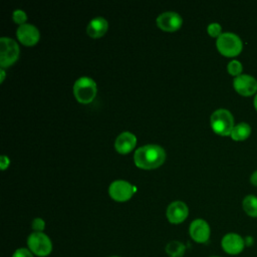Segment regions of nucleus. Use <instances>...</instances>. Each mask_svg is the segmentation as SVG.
<instances>
[{"mask_svg":"<svg viewBox=\"0 0 257 257\" xmlns=\"http://www.w3.org/2000/svg\"><path fill=\"white\" fill-rule=\"evenodd\" d=\"M166 160L165 150L158 145H146L137 149L134 162L143 170H153L160 167Z\"/></svg>","mask_w":257,"mask_h":257,"instance_id":"nucleus-1","label":"nucleus"},{"mask_svg":"<svg viewBox=\"0 0 257 257\" xmlns=\"http://www.w3.org/2000/svg\"><path fill=\"white\" fill-rule=\"evenodd\" d=\"M212 130L220 136H230L234 125V117L226 108L216 109L210 117Z\"/></svg>","mask_w":257,"mask_h":257,"instance_id":"nucleus-2","label":"nucleus"},{"mask_svg":"<svg viewBox=\"0 0 257 257\" xmlns=\"http://www.w3.org/2000/svg\"><path fill=\"white\" fill-rule=\"evenodd\" d=\"M216 46L219 52L224 56L234 57L241 52L243 43L237 34L224 32L217 38Z\"/></svg>","mask_w":257,"mask_h":257,"instance_id":"nucleus-3","label":"nucleus"},{"mask_svg":"<svg viewBox=\"0 0 257 257\" xmlns=\"http://www.w3.org/2000/svg\"><path fill=\"white\" fill-rule=\"evenodd\" d=\"M97 92L95 81L88 76L77 78L73 84V93L75 98L81 103L91 102Z\"/></svg>","mask_w":257,"mask_h":257,"instance_id":"nucleus-4","label":"nucleus"},{"mask_svg":"<svg viewBox=\"0 0 257 257\" xmlns=\"http://www.w3.org/2000/svg\"><path fill=\"white\" fill-rule=\"evenodd\" d=\"M27 248L38 257H46L52 252V242L43 232H32L27 237Z\"/></svg>","mask_w":257,"mask_h":257,"instance_id":"nucleus-5","label":"nucleus"},{"mask_svg":"<svg viewBox=\"0 0 257 257\" xmlns=\"http://www.w3.org/2000/svg\"><path fill=\"white\" fill-rule=\"evenodd\" d=\"M19 46L10 37L0 38V66L1 68L11 66L19 57Z\"/></svg>","mask_w":257,"mask_h":257,"instance_id":"nucleus-6","label":"nucleus"},{"mask_svg":"<svg viewBox=\"0 0 257 257\" xmlns=\"http://www.w3.org/2000/svg\"><path fill=\"white\" fill-rule=\"evenodd\" d=\"M137 187L124 180H115L108 187V194L116 202L128 201L137 191Z\"/></svg>","mask_w":257,"mask_h":257,"instance_id":"nucleus-7","label":"nucleus"},{"mask_svg":"<svg viewBox=\"0 0 257 257\" xmlns=\"http://www.w3.org/2000/svg\"><path fill=\"white\" fill-rule=\"evenodd\" d=\"M189 234L193 241L199 244H205L209 241L211 235L210 225L204 219H195L189 227Z\"/></svg>","mask_w":257,"mask_h":257,"instance_id":"nucleus-8","label":"nucleus"},{"mask_svg":"<svg viewBox=\"0 0 257 257\" xmlns=\"http://www.w3.org/2000/svg\"><path fill=\"white\" fill-rule=\"evenodd\" d=\"M245 239L237 233H227L221 240L223 251L229 255H238L245 248Z\"/></svg>","mask_w":257,"mask_h":257,"instance_id":"nucleus-9","label":"nucleus"},{"mask_svg":"<svg viewBox=\"0 0 257 257\" xmlns=\"http://www.w3.org/2000/svg\"><path fill=\"white\" fill-rule=\"evenodd\" d=\"M183 23L181 15L174 11H167L161 13L157 17V25L164 31L174 32L178 30Z\"/></svg>","mask_w":257,"mask_h":257,"instance_id":"nucleus-10","label":"nucleus"},{"mask_svg":"<svg viewBox=\"0 0 257 257\" xmlns=\"http://www.w3.org/2000/svg\"><path fill=\"white\" fill-rule=\"evenodd\" d=\"M233 86L239 94L250 96L257 91V80L251 75L241 74L234 78Z\"/></svg>","mask_w":257,"mask_h":257,"instance_id":"nucleus-11","label":"nucleus"},{"mask_svg":"<svg viewBox=\"0 0 257 257\" xmlns=\"http://www.w3.org/2000/svg\"><path fill=\"white\" fill-rule=\"evenodd\" d=\"M16 35L18 40L27 46L36 44L40 38V32L38 28L30 23L19 25L16 30Z\"/></svg>","mask_w":257,"mask_h":257,"instance_id":"nucleus-12","label":"nucleus"},{"mask_svg":"<svg viewBox=\"0 0 257 257\" xmlns=\"http://www.w3.org/2000/svg\"><path fill=\"white\" fill-rule=\"evenodd\" d=\"M189 215L188 206L182 201L172 202L166 210V216L170 223L180 224L184 222Z\"/></svg>","mask_w":257,"mask_h":257,"instance_id":"nucleus-13","label":"nucleus"},{"mask_svg":"<svg viewBox=\"0 0 257 257\" xmlns=\"http://www.w3.org/2000/svg\"><path fill=\"white\" fill-rule=\"evenodd\" d=\"M137 145V137L131 132H123L119 134L114 142V148L117 153L121 155L132 152Z\"/></svg>","mask_w":257,"mask_h":257,"instance_id":"nucleus-14","label":"nucleus"},{"mask_svg":"<svg viewBox=\"0 0 257 257\" xmlns=\"http://www.w3.org/2000/svg\"><path fill=\"white\" fill-rule=\"evenodd\" d=\"M108 28V23L106 19L101 16H96L92 18L86 27V33L92 38H98L105 34Z\"/></svg>","mask_w":257,"mask_h":257,"instance_id":"nucleus-15","label":"nucleus"},{"mask_svg":"<svg viewBox=\"0 0 257 257\" xmlns=\"http://www.w3.org/2000/svg\"><path fill=\"white\" fill-rule=\"evenodd\" d=\"M165 251L169 257H183L186 252V246L181 241L172 240L166 245Z\"/></svg>","mask_w":257,"mask_h":257,"instance_id":"nucleus-16","label":"nucleus"},{"mask_svg":"<svg viewBox=\"0 0 257 257\" xmlns=\"http://www.w3.org/2000/svg\"><path fill=\"white\" fill-rule=\"evenodd\" d=\"M251 134V126L247 122H239L233 127L231 138L234 141H244Z\"/></svg>","mask_w":257,"mask_h":257,"instance_id":"nucleus-17","label":"nucleus"},{"mask_svg":"<svg viewBox=\"0 0 257 257\" xmlns=\"http://www.w3.org/2000/svg\"><path fill=\"white\" fill-rule=\"evenodd\" d=\"M242 207L244 212L253 218H257V197L254 195H248L243 199Z\"/></svg>","mask_w":257,"mask_h":257,"instance_id":"nucleus-18","label":"nucleus"},{"mask_svg":"<svg viewBox=\"0 0 257 257\" xmlns=\"http://www.w3.org/2000/svg\"><path fill=\"white\" fill-rule=\"evenodd\" d=\"M227 70L228 72L231 74V75H234V76H239L241 75V72L243 70V66L241 64L240 61L234 59V60H231L228 65H227Z\"/></svg>","mask_w":257,"mask_h":257,"instance_id":"nucleus-19","label":"nucleus"},{"mask_svg":"<svg viewBox=\"0 0 257 257\" xmlns=\"http://www.w3.org/2000/svg\"><path fill=\"white\" fill-rule=\"evenodd\" d=\"M12 18L13 21L19 25L25 24L26 20H27V14L25 11L21 10V9H16L13 11L12 13Z\"/></svg>","mask_w":257,"mask_h":257,"instance_id":"nucleus-20","label":"nucleus"},{"mask_svg":"<svg viewBox=\"0 0 257 257\" xmlns=\"http://www.w3.org/2000/svg\"><path fill=\"white\" fill-rule=\"evenodd\" d=\"M207 31H208V34L212 37H219L221 34H222V27L219 23L217 22H213V23H210L207 27Z\"/></svg>","mask_w":257,"mask_h":257,"instance_id":"nucleus-21","label":"nucleus"},{"mask_svg":"<svg viewBox=\"0 0 257 257\" xmlns=\"http://www.w3.org/2000/svg\"><path fill=\"white\" fill-rule=\"evenodd\" d=\"M31 228L33 229V232H43L45 229V222L42 218H35L32 220Z\"/></svg>","mask_w":257,"mask_h":257,"instance_id":"nucleus-22","label":"nucleus"},{"mask_svg":"<svg viewBox=\"0 0 257 257\" xmlns=\"http://www.w3.org/2000/svg\"><path fill=\"white\" fill-rule=\"evenodd\" d=\"M12 257H34V255L28 248L20 247L13 252Z\"/></svg>","mask_w":257,"mask_h":257,"instance_id":"nucleus-23","label":"nucleus"},{"mask_svg":"<svg viewBox=\"0 0 257 257\" xmlns=\"http://www.w3.org/2000/svg\"><path fill=\"white\" fill-rule=\"evenodd\" d=\"M9 163H10V160H9V158L7 156L2 155L0 157V167H1L2 171L6 170V168L9 166Z\"/></svg>","mask_w":257,"mask_h":257,"instance_id":"nucleus-24","label":"nucleus"},{"mask_svg":"<svg viewBox=\"0 0 257 257\" xmlns=\"http://www.w3.org/2000/svg\"><path fill=\"white\" fill-rule=\"evenodd\" d=\"M250 182H251L252 185H254V186L257 187V170L251 175V177H250Z\"/></svg>","mask_w":257,"mask_h":257,"instance_id":"nucleus-25","label":"nucleus"},{"mask_svg":"<svg viewBox=\"0 0 257 257\" xmlns=\"http://www.w3.org/2000/svg\"><path fill=\"white\" fill-rule=\"evenodd\" d=\"M252 243H253V239H252L250 236H247V237L245 238V244H246L247 246H250Z\"/></svg>","mask_w":257,"mask_h":257,"instance_id":"nucleus-26","label":"nucleus"},{"mask_svg":"<svg viewBox=\"0 0 257 257\" xmlns=\"http://www.w3.org/2000/svg\"><path fill=\"white\" fill-rule=\"evenodd\" d=\"M0 74H1V78H0V82L2 83L4 81V78H5V71L3 68L0 69Z\"/></svg>","mask_w":257,"mask_h":257,"instance_id":"nucleus-27","label":"nucleus"},{"mask_svg":"<svg viewBox=\"0 0 257 257\" xmlns=\"http://www.w3.org/2000/svg\"><path fill=\"white\" fill-rule=\"evenodd\" d=\"M254 106H255V108L257 110V93H256V95L254 97Z\"/></svg>","mask_w":257,"mask_h":257,"instance_id":"nucleus-28","label":"nucleus"},{"mask_svg":"<svg viewBox=\"0 0 257 257\" xmlns=\"http://www.w3.org/2000/svg\"><path fill=\"white\" fill-rule=\"evenodd\" d=\"M210 257H221V256H210Z\"/></svg>","mask_w":257,"mask_h":257,"instance_id":"nucleus-29","label":"nucleus"},{"mask_svg":"<svg viewBox=\"0 0 257 257\" xmlns=\"http://www.w3.org/2000/svg\"><path fill=\"white\" fill-rule=\"evenodd\" d=\"M109 257H119V256H109Z\"/></svg>","mask_w":257,"mask_h":257,"instance_id":"nucleus-30","label":"nucleus"}]
</instances>
